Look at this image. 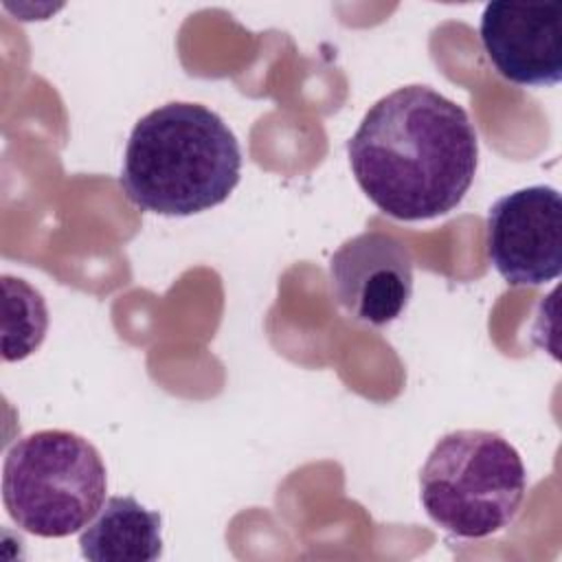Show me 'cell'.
<instances>
[{"label": "cell", "instance_id": "obj_3", "mask_svg": "<svg viewBox=\"0 0 562 562\" xmlns=\"http://www.w3.org/2000/svg\"><path fill=\"white\" fill-rule=\"evenodd\" d=\"M527 492L518 450L492 430H452L430 450L419 474V498L435 525L459 538L507 529Z\"/></svg>", "mask_w": 562, "mask_h": 562}, {"label": "cell", "instance_id": "obj_7", "mask_svg": "<svg viewBox=\"0 0 562 562\" xmlns=\"http://www.w3.org/2000/svg\"><path fill=\"white\" fill-rule=\"evenodd\" d=\"M496 72L518 86H555L562 79V7L487 2L479 26Z\"/></svg>", "mask_w": 562, "mask_h": 562}, {"label": "cell", "instance_id": "obj_2", "mask_svg": "<svg viewBox=\"0 0 562 562\" xmlns=\"http://www.w3.org/2000/svg\"><path fill=\"white\" fill-rule=\"evenodd\" d=\"M241 149L206 105L165 103L134 125L121 169L130 202L158 215H193L222 204L239 182Z\"/></svg>", "mask_w": 562, "mask_h": 562}, {"label": "cell", "instance_id": "obj_1", "mask_svg": "<svg viewBox=\"0 0 562 562\" xmlns=\"http://www.w3.org/2000/svg\"><path fill=\"white\" fill-rule=\"evenodd\" d=\"M358 187L404 222L450 213L468 193L479 138L468 112L430 86L411 83L378 99L347 140Z\"/></svg>", "mask_w": 562, "mask_h": 562}, {"label": "cell", "instance_id": "obj_4", "mask_svg": "<svg viewBox=\"0 0 562 562\" xmlns=\"http://www.w3.org/2000/svg\"><path fill=\"white\" fill-rule=\"evenodd\" d=\"M99 450L77 432L48 428L18 439L2 468V501L11 520L40 538L81 531L105 503Z\"/></svg>", "mask_w": 562, "mask_h": 562}, {"label": "cell", "instance_id": "obj_5", "mask_svg": "<svg viewBox=\"0 0 562 562\" xmlns=\"http://www.w3.org/2000/svg\"><path fill=\"white\" fill-rule=\"evenodd\" d=\"M487 257L509 285H542L562 272V200L533 184L498 198L487 211Z\"/></svg>", "mask_w": 562, "mask_h": 562}, {"label": "cell", "instance_id": "obj_6", "mask_svg": "<svg viewBox=\"0 0 562 562\" xmlns=\"http://www.w3.org/2000/svg\"><path fill=\"white\" fill-rule=\"evenodd\" d=\"M331 290L356 321L393 323L413 294V257L393 235L367 231L347 239L329 259Z\"/></svg>", "mask_w": 562, "mask_h": 562}, {"label": "cell", "instance_id": "obj_8", "mask_svg": "<svg viewBox=\"0 0 562 562\" xmlns=\"http://www.w3.org/2000/svg\"><path fill=\"white\" fill-rule=\"evenodd\" d=\"M160 514L134 496H110L81 529L79 549L90 562H154L162 555Z\"/></svg>", "mask_w": 562, "mask_h": 562}, {"label": "cell", "instance_id": "obj_9", "mask_svg": "<svg viewBox=\"0 0 562 562\" xmlns=\"http://www.w3.org/2000/svg\"><path fill=\"white\" fill-rule=\"evenodd\" d=\"M4 318H2V358L7 362L31 356L44 340L48 312L42 294L24 279L2 277Z\"/></svg>", "mask_w": 562, "mask_h": 562}]
</instances>
